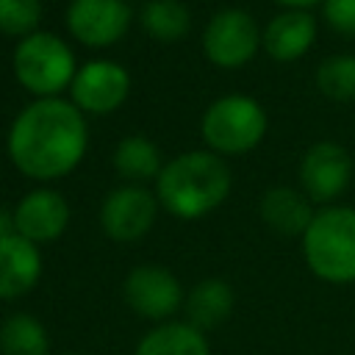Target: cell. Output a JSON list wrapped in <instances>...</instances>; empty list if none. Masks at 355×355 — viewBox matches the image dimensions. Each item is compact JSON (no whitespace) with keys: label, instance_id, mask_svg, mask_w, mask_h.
<instances>
[{"label":"cell","instance_id":"6da1fadb","mask_svg":"<svg viewBox=\"0 0 355 355\" xmlns=\"http://www.w3.org/2000/svg\"><path fill=\"white\" fill-rule=\"evenodd\" d=\"M89 153L86 114L69 97L28 100L6 130L11 166L36 186L69 178Z\"/></svg>","mask_w":355,"mask_h":355},{"label":"cell","instance_id":"7a4b0ae2","mask_svg":"<svg viewBox=\"0 0 355 355\" xmlns=\"http://www.w3.org/2000/svg\"><path fill=\"white\" fill-rule=\"evenodd\" d=\"M161 211L180 222H197L219 211L233 191V169L227 158L197 147L164 161L153 183Z\"/></svg>","mask_w":355,"mask_h":355},{"label":"cell","instance_id":"3957f363","mask_svg":"<svg viewBox=\"0 0 355 355\" xmlns=\"http://www.w3.org/2000/svg\"><path fill=\"white\" fill-rule=\"evenodd\" d=\"M308 272L327 286L355 283V205L333 202L316 208L300 236Z\"/></svg>","mask_w":355,"mask_h":355},{"label":"cell","instance_id":"277c9868","mask_svg":"<svg viewBox=\"0 0 355 355\" xmlns=\"http://www.w3.org/2000/svg\"><path fill=\"white\" fill-rule=\"evenodd\" d=\"M80 61L69 39L55 31L39 28L25 39L14 42L11 53V75L31 100L42 97H64L72 86Z\"/></svg>","mask_w":355,"mask_h":355},{"label":"cell","instance_id":"5b68a950","mask_svg":"<svg viewBox=\"0 0 355 355\" xmlns=\"http://www.w3.org/2000/svg\"><path fill=\"white\" fill-rule=\"evenodd\" d=\"M269 130L266 108L244 92H227L211 100L200 116V139L202 147L222 155L239 158L261 147Z\"/></svg>","mask_w":355,"mask_h":355},{"label":"cell","instance_id":"8992f818","mask_svg":"<svg viewBox=\"0 0 355 355\" xmlns=\"http://www.w3.org/2000/svg\"><path fill=\"white\" fill-rule=\"evenodd\" d=\"M263 25L241 6L216 8L200 33V50L216 69H241L261 53Z\"/></svg>","mask_w":355,"mask_h":355},{"label":"cell","instance_id":"52a82bcc","mask_svg":"<svg viewBox=\"0 0 355 355\" xmlns=\"http://www.w3.org/2000/svg\"><path fill=\"white\" fill-rule=\"evenodd\" d=\"M355 178L352 153L336 139H319L305 147L297 164V183L305 197L322 208L338 202Z\"/></svg>","mask_w":355,"mask_h":355},{"label":"cell","instance_id":"ba28073f","mask_svg":"<svg viewBox=\"0 0 355 355\" xmlns=\"http://www.w3.org/2000/svg\"><path fill=\"white\" fill-rule=\"evenodd\" d=\"M158 214H161V202L153 186L116 183L114 189L105 191L97 211V222L105 239L116 244H136L155 227Z\"/></svg>","mask_w":355,"mask_h":355},{"label":"cell","instance_id":"9c48e42d","mask_svg":"<svg viewBox=\"0 0 355 355\" xmlns=\"http://www.w3.org/2000/svg\"><path fill=\"white\" fill-rule=\"evenodd\" d=\"M122 300L139 319L161 324L183 311L186 288L172 269L161 263H136L122 277Z\"/></svg>","mask_w":355,"mask_h":355},{"label":"cell","instance_id":"30bf717a","mask_svg":"<svg viewBox=\"0 0 355 355\" xmlns=\"http://www.w3.org/2000/svg\"><path fill=\"white\" fill-rule=\"evenodd\" d=\"M136 11L128 0H69L64 8V28L69 39L86 50H108L119 44Z\"/></svg>","mask_w":355,"mask_h":355},{"label":"cell","instance_id":"8fae6325","mask_svg":"<svg viewBox=\"0 0 355 355\" xmlns=\"http://www.w3.org/2000/svg\"><path fill=\"white\" fill-rule=\"evenodd\" d=\"M133 89V78L125 64L114 58H89L78 67L67 97L86 116H108L119 111Z\"/></svg>","mask_w":355,"mask_h":355},{"label":"cell","instance_id":"7c38bea8","mask_svg":"<svg viewBox=\"0 0 355 355\" xmlns=\"http://www.w3.org/2000/svg\"><path fill=\"white\" fill-rule=\"evenodd\" d=\"M69 219V200L55 186H33L11 208V230L36 247L58 241L67 233Z\"/></svg>","mask_w":355,"mask_h":355},{"label":"cell","instance_id":"4fadbf2b","mask_svg":"<svg viewBox=\"0 0 355 355\" xmlns=\"http://www.w3.org/2000/svg\"><path fill=\"white\" fill-rule=\"evenodd\" d=\"M319 36V19L313 11L280 8L261 31V53L277 64H294L311 53Z\"/></svg>","mask_w":355,"mask_h":355},{"label":"cell","instance_id":"5bb4252c","mask_svg":"<svg viewBox=\"0 0 355 355\" xmlns=\"http://www.w3.org/2000/svg\"><path fill=\"white\" fill-rule=\"evenodd\" d=\"M44 272L42 247L17 236L14 230L0 236V302H17L28 297Z\"/></svg>","mask_w":355,"mask_h":355},{"label":"cell","instance_id":"9a60e30c","mask_svg":"<svg viewBox=\"0 0 355 355\" xmlns=\"http://www.w3.org/2000/svg\"><path fill=\"white\" fill-rule=\"evenodd\" d=\"M313 214L316 205L305 197L300 186H269L258 200L261 222L283 239H300L311 225Z\"/></svg>","mask_w":355,"mask_h":355},{"label":"cell","instance_id":"2e32d148","mask_svg":"<svg viewBox=\"0 0 355 355\" xmlns=\"http://www.w3.org/2000/svg\"><path fill=\"white\" fill-rule=\"evenodd\" d=\"M236 308V291L225 277H202L197 280L183 300V319L202 330L205 336L222 327Z\"/></svg>","mask_w":355,"mask_h":355},{"label":"cell","instance_id":"e0dca14e","mask_svg":"<svg viewBox=\"0 0 355 355\" xmlns=\"http://www.w3.org/2000/svg\"><path fill=\"white\" fill-rule=\"evenodd\" d=\"M111 166L122 183L150 186L164 169L161 147L144 133H128L114 144Z\"/></svg>","mask_w":355,"mask_h":355},{"label":"cell","instance_id":"ac0fdd59","mask_svg":"<svg viewBox=\"0 0 355 355\" xmlns=\"http://www.w3.org/2000/svg\"><path fill=\"white\" fill-rule=\"evenodd\" d=\"M133 355H211V344L208 336L186 319H169L153 324L136 341Z\"/></svg>","mask_w":355,"mask_h":355},{"label":"cell","instance_id":"d6986e66","mask_svg":"<svg viewBox=\"0 0 355 355\" xmlns=\"http://www.w3.org/2000/svg\"><path fill=\"white\" fill-rule=\"evenodd\" d=\"M136 19L141 31L161 44H175L191 31V11L183 0H144Z\"/></svg>","mask_w":355,"mask_h":355},{"label":"cell","instance_id":"ffe728a7","mask_svg":"<svg viewBox=\"0 0 355 355\" xmlns=\"http://www.w3.org/2000/svg\"><path fill=\"white\" fill-rule=\"evenodd\" d=\"M0 355H53L44 322L31 311H14L3 316Z\"/></svg>","mask_w":355,"mask_h":355},{"label":"cell","instance_id":"44dd1931","mask_svg":"<svg viewBox=\"0 0 355 355\" xmlns=\"http://www.w3.org/2000/svg\"><path fill=\"white\" fill-rule=\"evenodd\" d=\"M316 89L330 103H355V53H333L316 67Z\"/></svg>","mask_w":355,"mask_h":355},{"label":"cell","instance_id":"7402d4cb","mask_svg":"<svg viewBox=\"0 0 355 355\" xmlns=\"http://www.w3.org/2000/svg\"><path fill=\"white\" fill-rule=\"evenodd\" d=\"M42 17L44 0H0V36L19 42L42 28Z\"/></svg>","mask_w":355,"mask_h":355},{"label":"cell","instance_id":"603a6c76","mask_svg":"<svg viewBox=\"0 0 355 355\" xmlns=\"http://www.w3.org/2000/svg\"><path fill=\"white\" fill-rule=\"evenodd\" d=\"M319 8L324 25L333 33L344 39H355V0H324Z\"/></svg>","mask_w":355,"mask_h":355},{"label":"cell","instance_id":"cb8c5ba5","mask_svg":"<svg viewBox=\"0 0 355 355\" xmlns=\"http://www.w3.org/2000/svg\"><path fill=\"white\" fill-rule=\"evenodd\" d=\"M272 3L280 6V8H302V11H311V8L322 6L324 0H272Z\"/></svg>","mask_w":355,"mask_h":355},{"label":"cell","instance_id":"d4e9b609","mask_svg":"<svg viewBox=\"0 0 355 355\" xmlns=\"http://www.w3.org/2000/svg\"><path fill=\"white\" fill-rule=\"evenodd\" d=\"M6 233H11V211L0 202V236H6Z\"/></svg>","mask_w":355,"mask_h":355},{"label":"cell","instance_id":"484cf974","mask_svg":"<svg viewBox=\"0 0 355 355\" xmlns=\"http://www.w3.org/2000/svg\"><path fill=\"white\" fill-rule=\"evenodd\" d=\"M58 355H86V352H58Z\"/></svg>","mask_w":355,"mask_h":355}]
</instances>
